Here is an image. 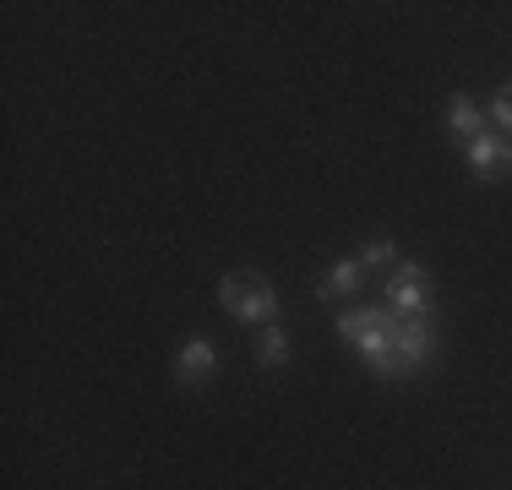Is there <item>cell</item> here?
Masks as SVG:
<instances>
[{
	"label": "cell",
	"instance_id": "1",
	"mask_svg": "<svg viewBox=\"0 0 512 490\" xmlns=\"http://www.w3.org/2000/svg\"><path fill=\"white\" fill-rule=\"evenodd\" d=\"M436 354V333L425 316H398L393 311V327H387V349L376 354V360H365L376 376H387V382H404V376H414L420 365H431Z\"/></svg>",
	"mask_w": 512,
	"mask_h": 490
},
{
	"label": "cell",
	"instance_id": "2",
	"mask_svg": "<svg viewBox=\"0 0 512 490\" xmlns=\"http://www.w3.org/2000/svg\"><path fill=\"white\" fill-rule=\"evenodd\" d=\"M218 305H224L235 322H262V327H273V316H278L273 284L256 278V273H224V284H218Z\"/></svg>",
	"mask_w": 512,
	"mask_h": 490
},
{
	"label": "cell",
	"instance_id": "3",
	"mask_svg": "<svg viewBox=\"0 0 512 490\" xmlns=\"http://www.w3.org/2000/svg\"><path fill=\"white\" fill-rule=\"evenodd\" d=\"M387 311L431 316V278H425V267H414V262L393 267V278H387Z\"/></svg>",
	"mask_w": 512,
	"mask_h": 490
},
{
	"label": "cell",
	"instance_id": "4",
	"mask_svg": "<svg viewBox=\"0 0 512 490\" xmlns=\"http://www.w3.org/2000/svg\"><path fill=\"white\" fill-rule=\"evenodd\" d=\"M507 164H512V142H507V137H496V131H480V137L469 142V169H474L480 180L502 175Z\"/></svg>",
	"mask_w": 512,
	"mask_h": 490
},
{
	"label": "cell",
	"instance_id": "5",
	"mask_svg": "<svg viewBox=\"0 0 512 490\" xmlns=\"http://www.w3.org/2000/svg\"><path fill=\"white\" fill-rule=\"evenodd\" d=\"M213 371H218V349H213V338H191L186 349H180V360H175V376H180L186 387H202Z\"/></svg>",
	"mask_w": 512,
	"mask_h": 490
},
{
	"label": "cell",
	"instance_id": "6",
	"mask_svg": "<svg viewBox=\"0 0 512 490\" xmlns=\"http://www.w3.org/2000/svg\"><path fill=\"white\" fill-rule=\"evenodd\" d=\"M360 278H365L360 262H333V267L322 273V284H316V294H322V300H344V294L360 289Z\"/></svg>",
	"mask_w": 512,
	"mask_h": 490
},
{
	"label": "cell",
	"instance_id": "7",
	"mask_svg": "<svg viewBox=\"0 0 512 490\" xmlns=\"http://www.w3.org/2000/svg\"><path fill=\"white\" fill-rule=\"evenodd\" d=\"M447 126H453V137H469V142H474V137H480V126H485V115L458 93L453 104H447Z\"/></svg>",
	"mask_w": 512,
	"mask_h": 490
},
{
	"label": "cell",
	"instance_id": "8",
	"mask_svg": "<svg viewBox=\"0 0 512 490\" xmlns=\"http://www.w3.org/2000/svg\"><path fill=\"white\" fill-rule=\"evenodd\" d=\"M256 360L267 365V371H278V365H289V333L284 327H262V343H256Z\"/></svg>",
	"mask_w": 512,
	"mask_h": 490
},
{
	"label": "cell",
	"instance_id": "9",
	"mask_svg": "<svg viewBox=\"0 0 512 490\" xmlns=\"http://www.w3.org/2000/svg\"><path fill=\"white\" fill-rule=\"evenodd\" d=\"M355 262H360V267H398V245H393V240H365Z\"/></svg>",
	"mask_w": 512,
	"mask_h": 490
},
{
	"label": "cell",
	"instance_id": "10",
	"mask_svg": "<svg viewBox=\"0 0 512 490\" xmlns=\"http://www.w3.org/2000/svg\"><path fill=\"white\" fill-rule=\"evenodd\" d=\"M491 120H496V137H507V131H512V88H496V98H491Z\"/></svg>",
	"mask_w": 512,
	"mask_h": 490
}]
</instances>
